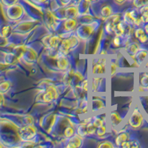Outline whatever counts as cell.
I'll list each match as a JSON object with an SVG mask.
<instances>
[{"label": "cell", "mask_w": 148, "mask_h": 148, "mask_svg": "<svg viewBox=\"0 0 148 148\" xmlns=\"http://www.w3.org/2000/svg\"><path fill=\"white\" fill-rule=\"evenodd\" d=\"M146 122V116L140 107L136 103L130 111L127 117L126 125L133 131H137L143 127Z\"/></svg>", "instance_id": "obj_1"}, {"label": "cell", "mask_w": 148, "mask_h": 148, "mask_svg": "<svg viewBox=\"0 0 148 148\" xmlns=\"http://www.w3.org/2000/svg\"><path fill=\"white\" fill-rule=\"evenodd\" d=\"M81 40L76 35L75 33L64 37L62 39L60 45L58 47V51L60 54L64 56L69 55L79 46Z\"/></svg>", "instance_id": "obj_2"}, {"label": "cell", "mask_w": 148, "mask_h": 148, "mask_svg": "<svg viewBox=\"0 0 148 148\" xmlns=\"http://www.w3.org/2000/svg\"><path fill=\"white\" fill-rule=\"evenodd\" d=\"M96 22L97 20H95L88 24H79L77 29L75 31V34L81 41L88 40L94 34L95 30L97 28L95 26Z\"/></svg>", "instance_id": "obj_3"}, {"label": "cell", "mask_w": 148, "mask_h": 148, "mask_svg": "<svg viewBox=\"0 0 148 148\" xmlns=\"http://www.w3.org/2000/svg\"><path fill=\"white\" fill-rule=\"evenodd\" d=\"M58 98L59 92L56 87L53 84H49L38 96L37 101H42L43 103H51L57 99Z\"/></svg>", "instance_id": "obj_4"}, {"label": "cell", "mask_w": 148, "mask_h": 148, "mask_svg": "<svg viewBox=\"0 0 148 148\" xmlns=\"http://www.w3.org/2000/svg\"><path fill=\"white\" fill-rule=\"evenodd\" d=\"M108 59L106 56L99 55L95 57L92 62V76H105L107 73Z\"/></svg>", "instance_id": "obj_5"}, {"label": "cell", "mask_w": 148, "mask_h": 148, "mask_svg": "<svg viewBox=\"0 0 148 148\" xmlns=\"http://www.w3.org/2000/svg\"><path fill=\"white\" fill-rule=\"evenodd\" d=\"M79 23L77 18H65L62 21L56 33L59 34H71L75 33Z\"/></svg>", "instance_id": "obj_6"}, {"label": "cell", "mask_w": 148, "mask_h": 148, "mask_svg": "<svg viewBox=\"0 0 148 148\" xmlns=\"http://www.w3.org/2000/svg\"><path fill=\"white\" fill-rule=\"evenodd\" d=\"M62 38L56 32L47 34L42 39V43L47 50H58Z\"/></svg>", "instance_id": "obj_7"}, {"label": "cell", "mask_w": 148, "mask_h": 148, "mask_svg": "<svg viewBox=\"0 0 148 148\" xmlns=\"http://www.w3.org/2000/svg\"><path fill=\"white\" fill-rule=\"evenodd\" d=\"M18 135L23 141L34 140L37 138V129L34 125H27L19 130Z\"/></svg>", "instance_id": "obj_8"}, {"label": "cell", "mask_w": 148, "mask_h": 148, "mask_svg": "<svg viewBox=\"0 0 148 148\" xmlns=\"http://www.w3.org/2000/svg\"><path fill=\"white\" fill-rule=\"evenodd\" d=\"M140 16L138 9L133 8V6L126 9L122 12V20L130 25H134L135 21ZM134 27V26H133Z\"/></svg>", "instance_id": "obj_9"}, {"label": "cell", "mask_w": 148, "mask_h": 148, "mask_svg": "<svg viewBox=\"0 0 148 148\" xmlns=\"http://www.w3.org/2000/svg\"><path fill=\"white\" fill-rule=\"evenodd\" d=\"M148 59V47L143 46L140 49L138 52L136 54L133 60V64L132 65H136V67H140L143 65Z\"/></svg>", "instance_id": "obj_10"}, {"label": "cell", "mask_w": 148, "mask_h": 148, "mask_svg": "<svg viewBox=\"0 0 148 148\" xmlns=\"http://www.w3.org/2000/svg\"><path fill=\"white\" fill-rule=\"evenodd\" d=\"M106 108V100L103 99L102 96L99 95H94L92 99V113L95 114L97 113H102Z\"/></svg>", "instance_id": "obj_11"}, {"label": "cell", "mask_w": 148, "mask_h": 148, "mask_svg": "<svg viewBox=\"0 0 148 148\" xmlns=\"http://www.w3.org/2000/svg\"><path fill=\"white\" fill-rule=\"evenodd\" d=\"M114 8L112 5L110 4H103L99 8V10L98 11L96 18L101 19V20L105 21L108 19L110 16L113 15L115 13Z\"/></svg>", "instance_id": "obj_12"}, {"label": "cell", "mask_w": 148, "mask_h": 148, "mask_svg": "<svg viewBox=\"0 0 148 148\" xmlns=\"http://www.w3.org/2000/svg\"><path fill=\"white\" fill-rule=\"evenodd\" d=\"M124 119L121 117V114L118 110H113L110 112L109 122L110 126L113 129H119L123 124Z\"/></svg>", "instance_id": "obj_13"}, {"label": "cell", "mask_w": 148, "mask_h": 148, "mask_svg": "<svg viewBox=\"0 0 148 148\" xmlns=\"http://www.w3.org/2000/svg\"><path fill=\"white\" fill-rule=\"evenodd\" d=\"M105 76H92V80H91V88L92 92L93 93H99L102 90L103 88L105 87V82H106Z\"/></svg>", "instance_id": "obj_14"}, {"label": "cell", "mask_w": 148, "mask_h": 148, "mask_svg": "<svg viewBox=\"0 0 148 148\" xmlns=\"http://www.w3.org/2000/svg\"><path fill=\"white\" fill-rule=\"evenodd\" d=\"M133 37L136 39V40L139 42L141 45H148V36L142 26L135 27L134 32H133Z\"/></svg>", "instance_id": "obj_15"}, {"label": "cell", "mask_w": 148, "mask_h": 148, "mask_svg": "<svg viewBox=\"0 0 148 148\" xmlns=\"http://www.w3.org/2000/svg\"><path fill=\"white\" fill-rule=\"evenodd\" d=\"M84 138L81 137L80 136L76 133V134L73 136L71 138H68L66 140V145L67 147L71 148H76V147H82L83 143H84Z\"/></svg>", "instance_id": "obj_16"}, {"label": "cell", "mask_w": 148, "mask_h": 148, "mask_svg": "<svg viewBox=\"0 0 148 148\" xmlns=\"http://www.w3.org/2000/svg\"><path fill=\"white\" fill-rule=\"evenodd\" d=\"M143 94L138 96V104L145 116L148 117V92H145Z\"/></svg>", "instance_id": "obj_17"}, {"label": "cell", "mask_w": 148, "mask_h": 148, "mask_svg": "<svg viewBox=\"0 0 148 148\" xmlns=\"http://www.w3.org/2000/svg\"><path fill=\"white\" fill-rule=\"evenodd\" d=\"M141 147V142L138 138H135V137L132 136L130 138L128 141H125V143H123L121 145L120 147L123 148H138Z\"/></svg>", "instance_id": "obj_18"}, {"label": "cell", "mask_w": 148, "mask_h": 148, "mask_svg": "<svg viewBox=\"0 0 148 148\" xmlns=\"http://www.w3.org/2000/svg\"><path fill=\"white\" fill-rule=\"evenodd\" d=\"M138 84L147 90V92L148 90V71L141 72L138 75Z\"/></svg>", "instance_id": "obj_19"}, {"label": "cell", "mask_w": 148, "mask_h": 148, "mask_svg": "<svg viewBox=\"0 0 148 148\" xmlns=\"http://www.w3.org/2000/svg\"><path fill=\"white\" fill-rule=\"evenodd\" d=\"M96 147L99 148H113L116 147V145L114 144L113 140H110L108 138L101 139L99 141H98Z\"/></svg>", "instance_id": "obj_20"}, {"label": "cell", "mask_w": 148, "mask_h": 148, "mask_svg": "<svg viewBox=\"0 0 148 148\" xmlns=\"http://www.w3.org/2000/svg\"><path fill=\"white\" fill-rule=\"evenodd\" d=\"M76 133V127H75V126H73V125H69V126L66 127L62 132L63 137L64 138L65 141L67 139H68V138H71V137H72L73 136H74Z\"/></svg>", "instance_id": "obj_21"}, {"label": "cell", "mask_w": 148, "mask_h": 148, "mask_svg": "<svg viewBox=\"0 0 148 148\" xmlns=\"http://www.w3.org/2000/svg\"><path fill=\"white\" fill-rule=\"evenodd\" d=\"M111 45L114 48H119V47L123 46L125 45V39H123L120 36H113L110 41Z\"/></svg>", "instance_id": "obj_22"}, {"label": "cell", "mask_w": 148, "mask_h": 148, "mask_svg": "<svg viewBox=\"0 0 148 148\" xmlns=\"http://www.w3.org/2000/svg\"><path fill=\"white\" fill-rule=\"evenodd\" d=\"M138 11H139L140 18H141V22H142L144 25L145 24L148 22V5L139 8Z\"/></svg>", "instance_id": "obj_23"}, {"label": "cell", "mask_w": 148, "mask_h": 148, "mask_svg": "<svg viewBox=\"0 0 148 148\" xmlns=\"http://www.w3.org/2000/svg\"><path fill=\"white\" fill-rule=\"evenodd\" d=\"M110 76L113 77L117 73H118L119 69V63L116 60H112L110 62Z\"/></svg>", "instance_id": "obj_24"}, {"label": "cell", "mask_w": 148, "mask_h": 148, "mask_svg": "<svg viewBox=\"0 0 148 148\" xmlns=\"http://www.w3.org/2000/svg\"><path fill=\"white\" fill-rule=\"evenodd\" d=\"M131 4L133 8L139 9L144 6L148 5V0H133Z\"/></svg>", "instance_id": "obj_25"}, {"label": "cell", "mask_w": 148, "mask_h": 148, "mask_svg": "<svg viewBox=\"0 0 148 148\" xmlns=\"http://www.w3.org/2000/svg\"><path fill=\"white\" fill-rule=\"evenodd\" d=\"M57 1L61 7H66L67 5H69L71 3H73V0H57Z\"/></svg>", "instance_id": "obj_26"}, {"label": "cell", "mask_w": 148, "mask_h": 148, "mask_svg": "<svg viewBox=\"0 0 148 148\" xmlns=\"http://www.w3.org/2000/svg\"><path fill=\"white\" fill-rule=\"evenodd\" d=\"M128 2V0H113V2H114L115 5H125L126 2Z\"/></svg>", "instance_id": "obj_27"}, {"label": "cell", "mask_w": 148, "mask_h": 148, "mask_svg": "<svg viewBox=\"0 0 148 148\" xmlns=\"http://www.w3.org/2000/svg\"><path fill=\"white\" fill-rule=\"evenodd\" d=\"M85 1L90 4H96L99 2V1H101V0H85Z\"/></svg>", "instance_id": "obj_28"}, {"label": "cell", "mask_w": 148, "mask_h": 148, "mask_svg": "<svg viewBox=\"0 0 148 148\" xmlns=\"http://www.w3.org/2000/svg\"><path fill=\"white\" fill-rule=\"evenodd\" d=\"M142 27H144V29H145V32L147 33V36H148V22L147 23L145 24V25H144Z\"/></svg>", "instance_id": "obj_29"}, {"label": "cell", "mask_w": 148, "mask_h": 148, "mask_svg": "<svg viewBox=\"0 0 148 148\" xmlns=\"http://www.w3.org/2000/svg\"><path fill=\"white\" fill-rule=\"evenodd\" d=\"M39 3H45V2H48V0H36Z\"/></svg>", "instance_id": "obj_30"}, {"label": "cell", "mask_w": 148, "mask_h": 148, "mask_svg": "<svg viewBox=\"0 0 148 148\" xmlns=\"http://www.w3.org/2000/svg\"><path fill=\"white\" fill-rule=\"evenodd\" d=\"M132 1H133V0H128V2H132Z\"/></svg>", "instance_id": "obj_31"}]
</instances>
